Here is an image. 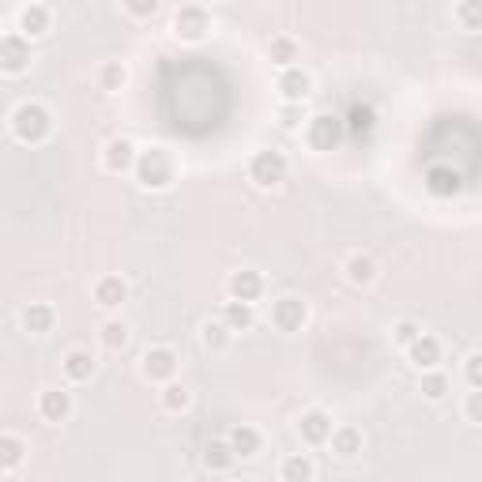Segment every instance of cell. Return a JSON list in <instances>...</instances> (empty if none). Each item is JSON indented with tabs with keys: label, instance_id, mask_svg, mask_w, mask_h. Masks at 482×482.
Segmentation results:
<instances>
[{
	"label": "cell",
	"instance_id": "6da1fadb",
	"mask_svg": "<svg viewBox=\"0 0 482 482\" xmlns=\"http://www.w3.org/2000/svg\"><path fill=\"white\" fill-rule=\"evenodd\" d=\"M132 174H136L140 188H148V193H166L177 177V166H174V159L166 148H143Z\"/></svg>",
	"mask_w": 482,
	"mask_h": 482
},
{
	"label": "cell",
	"instance_id": "7a4b0ae2",
	"mask_svg": "<svg viewBox=\"0 0 482 482\" xmlns=\"http://www.w3.org/2000/svg\"><path fill=\"white\" fill-rule=\"evenodd\" d=\"M12 132L19 143H27V148H38V143H46L50 132H53V114L41 106V102H19L12 110Z\"/></svg>",
	"mask_w": 482,
	"mask_h": 482
},
{
	"label": "cell",
	"instance_id": "3957f363",
	"mask_svg": "<svg viewBox=\"0 0 482 482\" xmlns=\"http://www.w3.org/2000/svg\"><path fill=\"white\" fill-rule=\"evenodd\" d=\"M343 136H347V124L335 114H313L305 124V143H309V151H317V155L335 151L343 143Z\"/></svg>",
	"mask_w": 482,
	"mask_h": 482
},
{
	"label": "cell",
	"instance_id": "277c9868",
	"mask_svg": "<svg viewBox=\"0 0 482 482\" xmlns=\"http://www.w3.org/2000/svg\"><path fill=\"white\" fill-rule=\"evenodd\" d=\"M286 170L290 162L283 151H257L253 159H249V181H253L257 188H279L286 181Z\"/></svg>",
	"mask_w": 482,
	"mask_h": 482
},
{
	"label": "cell",
	"instance_id": "5b68a950",
	"mask_svg": "<svg viewBox=\"0 0 482 482\" xmlns=\"http://www.w3.org/2000/svg\"><path fill=\"white\" fill-rule=\"evenodd\" d=\"M177 366H181V359L174 347H151V350H143V359H140L143 377L155 385H170L177 377Z\"/></svg>",
	"mask_w": 482,
	"mask_h": 482
},
{
	"label": "cell",
	"instance_id": "8992f818",
	"mask_svg": "<svg viewBox=\"0 0 482 482\" xmlns=\"http://www.w3.org/2000/svg\"><path fill=\"white\" fill-rule=\"evenodd\" d=\"M27 65H31V41L19 31L0 34V72L19 76V72H27Z\"/></svg>",
	"mask_w": 482,
	"mask_h": 482
},
{
	"label": "cell",
	"instance_id": "52a82bcc",
	"mask_svg": "<svg viewBox=\"0 0 482 482\" xmlns=\"http://www.w3.org/2000/svg\"><path fill=\"white\" fill-rule=\"evenodd\" d=\"M207 31H212V15H207V8L200 5H181L174 12V34L181 41H204Z\"/></svg>",
	"mask_w": 482,
	"mask_h": 482
},
{
	"label": "cell",
	"instance_id": "ba28073f",
	"mask_svg": "<svg viewBox=\"0 0 482 482\" xmlns=\"http://www.w3.org/2000/svg\"><path fill=\"white\" fill-rule=\"evenodd\" d=\"M309 321V305L295 295H283L271 302V324H276L279 332H302Z\"/></svg>",
	"mask_w": 482,
	"mask_h": 482
},
{
	"label": "cell",
	"instance_id": "9c48e42d",
	"mask_svg": "<svg viewBox=\"0 0 482 482\" xmlns=\"http://www.w3.org/2000/svg\"><path fill=\"white\" fill-rule=\"evenodd\" d=\"M226 290H230V302L253 305V302L264 298V276H260V271H253V268H238V271H230Z\"/></svg>",
	"mask_w": 482,
	"mask_h": 482
},
{
	"label": "cell",
	"instance_id": "30bf717a",
	"mask_svg": "<svg viewBox=\"0 0 482 482\" xmlns=\"http://www.w3.org/2000/svg\"><path fill=\"white\" fill-rule=\"evenodd\" d=\"M298 433H302V441H305V445H328V441H332V433H335L332 414H328L324 407H309V411H302V418H298Z\"/></svg>",
	"mask_w": 482,
	"mask_h": 482
},
{
	"label": "cell",
	"instance_id": "8fae6325",
	"mask_svg": "<svg viewBox=\"0 0 482 482\" xmlns=\"http://www.w3.org/2000/svg\"><path fill=\"white\" fill-rule=\"evenodd\" d=\"M136 159H140V148H136L132 140H124V136L106 140V148H102V166H106L110 174L136 170Z\"/></svg>",
	"mask_w": 482,
	"mask_h": 482
},
{
	"label": "cell",
	"instance_id": "7c38bea8",
	"mask_svg": "<svg viewBox=\"0 0 482 482\" xmlns=\"http://www.w3.org/2000/svg\"><path fill=\"white\" fill-rule=\"evenodd\" d=\"M407 362H411L418 373L437 369V366H441V340H437V335H430V332H423V335H418V340L407 347Z\"/></svg>",
	"mask_w": 482,
	"mask_h": 482
},
{
	"label": "cell",
	"instance_id": "4fadbf2b",
	"mask_svg": "<svg viewBox=\"0 0 482 482\" xmlns=\"http://www.w3.org/2000/svg\"><path fill=\"white\" fill-rule=\"evenodd\" d=\"M459 188H464V177L452 166H430L426 170V193L437 196V200H452L459 196Z\"/></svg>",
	"mask_w": 482,
	"mask_h": 482
},
{
	"label": "cell",
	"instance_id": "5bb4252c",
	"mask_svg": "<svg viewBox=\"0 0 482 482\" xmlns=\"http://www.w3.org/2000/svg\"><path fill=\"white\" fill-rule=\"evenodd\" d=\"M38 414L46 418V423L60 426V423H68V414H72V392L65 388H46L38 396Z\"/></svg>",
	"mask_w": 482,
	"mask_h": 482
},
{
	"label": "cell",
	"instance_id": "9a60e30c",
	"mask_svg": "<svg viewBox=\"0 0 482 482\" xmlns=\"http://www.w3.org/2000/svg\"><path fill=\"white\" fill-rule=\"evenodd\" d=\"M50 27H53V12L46 5H23L19 8V34H23L27 41L46 38Z\"/></svg>",
	"mask_w": 482,
	"mask_h": 482
},
{
	"label": "cell",
	"instance_id": "2e32d148",
	"mask_svg": "<svg viewBox=\"0 0 482 482\" xmlns=\"http://www.w3.org/2000/svg\"><path fill=\"white\" fill-rule=\"evenodd\" d=\"M95 369H98L95 354H91V350H83V347L68 350L65 359H60V373H65V377H68L72 385H87L91 377H95Z\"/></svg>",
	"mask_w": 482,
	"mask_h": 482
},
{
	"label": "cell",
	"instance_id": "e0dca14e",
	"mask_svg": "<svg viewBox=\"0 0 482 482\" xmlns=\"http://www.w3.org/2000/svg\"><path fill=\"white\" fill-rule=\"evenodd\" d=\"M279 95H283V102H305L309 95H313V76L305 72V68H286V72H279Z\"/></svg>",
	"mask_w": 482,
	"mask_h": 482
},
{
	"label": "cell",
	"instance_id": "ac0fdd59",
	"mask_svg": "<svg viewBox=\"0 0 482 482\" xmlns=\"http://www.w3.org/2000/svg\"><path fill=\"white\" fill-rule=\"evenodd\" d=\"M124 302H129V283H124L121 276H102L95 283V305L102 309H121Z\"/></svg>",
	"mask_w": 482,
	"mask_h": 482
},
{
	"label": "cell",
	"instance_id": "d6986e66",
	"mask_svg": "<svg viewBox=\"0 0 482 482\" xmlns=\"http://www.w3.org/2000/svg\"><path fill=\"white\" fill-rule=\"evenodd\" d=\"M343 124H347V132L354 140H369L377 132V110L369 106V102H354V106L347 110V117H343Z\"/></svg>",
	"mask_w": 482,
	"mask_h": 482
},
{
	"label": "cell",
	"instance_id": "ffe728a7",
	"mask_svg": "<svg viewBox=\"0 0 482 482\" xmlns=\"http://www.w3.org/2000/svg\"><path fill=\"white\" fill-rule=\"evenodd\" d=\"M343 276H347L350 286H373L381 271H377V260L369 253H350L347 264H343Z\"/></svg>",
	"mask_w": 482,
	"mask_h": 482
},
{
	"label": "cell",
	"instance_id": "44dd1931",
	"mask_svg": "<svg viewBox=\"0 0 482 482\" xmlns=\"http://www.w3.org/2000/svg\"><path fill=\"white\" fill-rule=\"evenodd\" d=\"M279 478L283 482H313L317 478V464H313L309 452H290L279 464Z\"/></svg>",
	"mask_w": 482,
	"mask_h": 482
},
{
	"label": "cell",
	"instance_id": "7402d4cb",
	"mask_svg": "<svg viewBox=\"0 0 482 482\" xmlns=\"http://www.w3.org/2000/svg\"><path fill=\"white\" fill-rule=\"evenodd\" d=\"M230 445H234V452H238V459H253V456H260L264 452V433L257 430V426H234L230 430Z\"/></svg>",
	"mask_w": 482,
	"mask_h": 482
},
{
	"label": "cell",
	"instance_id": "603a6c76",
	"mask_svg": "<svg viewBox=\"0 0 482 482\" xmlns=\"http://www.w3.org/2000/svg\"><path fill=\"white\" fill-rule=\"evenodd\" d=\"M332 452L335 456H343V459H350V456H359L362 452V445H366V437H362V430L359 426H350V423H343V426H335V433H332Z\"/></svg>",
	"mask_w": 482,
	"mask_h": 482
},
{
	"label": "cell",
	"instance_id": "cb8c5ba5",
	"mask_svg": "<svg viewBox=\"0 0 482 482\" xmlns=\"http://www.w3.org/2000/svg\"><path fill=\"white\" fill-rule=\"evenodd\" d=\"M53 324H57V309L50 302H31L23 309V328L31 335H46V332H53Z\"/></svg>",
	"mask_w": 482,
	"mask_h": 482
},
{
	"label": "cell",
	"instance_id": "d4e9b609",
	"mask_svg": "<svg viewBox=\"0 0 482 482\" xmlns=\"http://www.w3.org/2000/svg\"><path fill=\"white\" fill-rule=\"evenodd\" d=\"M268 60H271L276 68H283V72L295 68V60H298V41L290 38V34H276V38L268 41Z\"/></svg>",
	"mask_w": 482,
	"mask_h": 482
},
{
	"label": "cell",
	"instance_id": "484cf974",
	"mask_svg": "<svg viewBox=\"0 0 482 482\" xmlns=\"http://www.w3.org/2000/svg\"><path fill=\"white\" fill-rule=\"evenodd\" d=\"M234 459H238V452H234V445H230V437H215V441H207L204 464L212 471H230L234 468Z\"/></svg>",
	"mask_w": 482,
	"mask_h": 482
},
{
	"label": "cell",
	"instance_id": "4316f807",
	"mask_svg": "<svg viewBox=\"0 0 482 482\" xmlns=\"http://www.w3.org/2000/svg\"><path fill=\"white\" fill-rule=\"evenodd\" d=\"M253 321H257L253 305H245V302H226L223 305V324L230 332H249V328H253Z\"/></svg>",
	"mask_w": 482,
	"mask_h": 482
},
{
	"label": "cell",
	"instance_id": "83f0119b",
	"mask_svg": "<svg viewBox=\"0 0 482 482\" xmlns=\"http://www.w3.org/2000/svg\"><path fill=\"white\" fill-rule=\"evenodd\" d=\"M159 404H162V411L181 414V411H188V404H193V392H188L185 385H177V381H170V385H162Z\"/></svg>",
	"mask_w": 482,
	"mask_h": 482
},
{
	"label": "cell",
	"instance_id": "f1b7e54d",
	"mask_svg": "<svg viewBox=\"0 0 482 482\" xmlns=\"http://www.w3.org/2000/svg\"><path fill=\"white\" fill-rule=\"evenodd\" d=\"M449 388L452 385L441 369H430V373H423V381H418V392H423V400H430V404H441L449 396Z\"/></svg>",
	"mask_w": 482,
	"mask_h": 482
},
{
	"label": "cell",
	"instance_id": "f546056e",
	"mask_svg": "<svg viewBox=\"0 0 482 482\" xmlns=\"http://www.w3.org/2000/svg\"><path fill=\"white\" fill-rule=\"evenodd\" d=\"M124 83H129V68H124L121 60H102L98 65V87L114 95V91L124 87Z\"/></svg>",
	"mask_w": 482,
	"mask_h": 482
},
{
	"label": "cell",
	"instance_id": "4dcf8cb0",
	"mask_svg": "<svg viewBox=\"0 0 482 482\" xmlns=\"http://www.w3.org/2000/svg\"><path fill=\"white\" fill-rule=\"evenodd\" d=\"M23 456H27L23 437H15V433H5V437H0V468H5V471H15L19 464H23Z\"/></svg>",
	"mask_w": 482,
	"mask_h": 482
},
{
	"label": "cell",
	"instance_id": "1f68e13d",
	"mask_svg": "<svg viewBox=\"0 0 482 482\" xmlns=\"http://www.w3.org/2000/svg\"><path fill=\"white\" fill-rule=\"evenodd\" d=\"M98 340H102V347H106V350H124V347H129V340H132V332H129V324H124V321H106L98 328Z\"/></svg>",
	"mask_w": 482,
	"mask_h": 482
},
{
	"label": "cell",
	"instance_id": "d6a6232c",
	"mask_svg": "<svg viewBox=\"0 0 482 482\" xmlns=\"http://www.w3.org/2000/svg\"><path fill=\"white\" fill-rule=\"evenodd\" d=\"M200 340H204L207 350H226L230 340H234V332H230L223 321H207V324L200 328Z\"/></svg>",
	"mask_w": 482,
	"mask_h": 482
},
{
	"label": "cell",
	"instance_id": "836d02e7",
	"mask_svg": "<svg viewBox=\"0 0 482 482\" xmlns=\"http://www.w3.org/2000/svg\"><path fill=\"white\" fill-rule=\"evenodd\" d=\"M452 15L464 31H482V0H459L452 8Z\"/></svg>",
	"mask_w": 482,
	"mask_h": 482
},
{
	"label": "cell",
	"instance_id": "e575fe53",
	"mask_svg": "<svg viewBox=\"0 0 482 482\" xmlns=\"http://www.w3.org/2000/svg\"><path fill=\"white\" fill-rule=\"evenodd\" d=\"M279 124H283L286 132H298L302 124H309L302 102H283V106H279Z\"/></svg>",
	"mask_w": 482,
	"mask_h": 482
},
{
	"label": "cell",
	"instance_id": "d590c367",
	"mask_svg": "<svg viewBox=\"0 0 482 482\" xmlns=\"http://www.w3.org/2000/svg\"><path fill=\"white\" fill-rule=\"evenodd\" d=\"M418 335H423V324H418V321H407V317H404V321H396V324H392V343H396V347H404V350L418 340Z\"/></svg>",
	"mask_w": 482,
	"mask_h": 482
},
{
	"label": "cell",
	"instance_id": "8d00e7d4",
	"mask_svg": "<svg viewBox=\"0 0 482 482\" xmlns=\"http://www.w3.org/2000/svg\"><path fill=\"white\" fill-rule=\"evenodd\" d=\"M464 377H468V385H471L475 392H482V350L471 354V359L464 362Z\"/></svg>",
	"mask_w": 482,
	"mask_h": 482
},
{
	"label": "cell",
	"instance_id": "74e56055",
	"mask_svg": "<svg viewBox=\"0 0 482 482\" xmlns=\"http://www.w3.org/2000/svg\"><path fill=\"white\" fill-rule=\"evenodd\" d=\"M464 414H468V423L482 426V392H468V400H464Z\"/></svg>",
	"mask_w": 482,
	"mask_h": 482
},
{
	"label": "cell",
	"instance_id": "f35d334b",
	"mask_svg": "<svg viewBox=\"0 0 482 482\" xmlns=\"http://www.w3.org/2000/svg\"><path fill=\"white\" fill-rule=\"evenodd\" d=\"M124 12L136 15V19H151V15L159 12V0H129V5H124Z\"/></svg>",
	"mask_w": 482,
	"mask_h": 482
}]
</instances>
